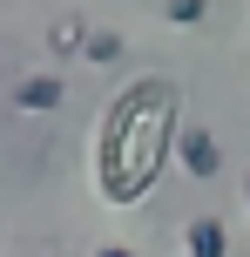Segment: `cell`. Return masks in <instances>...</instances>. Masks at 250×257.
<instances>
[{"instance_id": "obj_2", "label": "cell", "mask_w": 250, "mask_h": 257, "mask_svg": "<svg viewBox=\"0 0 250 257\" xmlns=\"http://www.w3.org/2000/svg\"><path fill=\"white\" fill-rule=\"evenodd\" d=\"M176 163H183L196 183H210L216 169H223V149H216L210 128H176Z\"/></svg>"}, {"instance_id": "obj_7", "label": "cell", "mask_w": 250, "mask_h": 257, "mask_svg": "<svg viewBox=\"0 0 250 257\" xmlns=\"http://www.w3.org/2000/svg\"><path fill=\"white\" fill-rule=\"evenodd\" d=\"M95 257H135V250H122V244H102V250H95Z\"/></svg>"}, {"instance_id": "obj_8", "label": "cell", "mask_w": 250, "mask_h": 257, "mask_svg": "<svg viewBox=\"0 0 250 257\" xmlns=\"http://www.w3.org/2000/svg\"><path fill=\"white\" fill-rule=\"evenodd\" d=\"M243 210H250V183H243Z\"/></svg>"}, {"instance_id": "obj_4", "label": "cell", "mask_w": 250, "mask_h": 257, "mask_svg": "<svg viewBox=\"0 0 250 257\" xmlns=\"http://www.w3.org/2000/svg\"><path fill=\"white\" fill-rule=\"evenodd\" d=\"M183 257H230V230L216 217H196L183 230Z\"/></svg>"}, {"instance_id": "obj_1", "label": "cell", "mask_w": 250, "mask_h": 257, "mask_svg": "<svg viewBox=\"0 0 250 257\" xmlns=\"http://www.w3.org/2000/svg\"><path fill=\"white\" fill-rule=\"evenodd\" d=\"M176 149V95L169 81H135L115 108L102 115L95 142V183L108 203H135L162 176V156Z\"/></svg>"}, {"instance_id": "obj_5", "label": "cell", "mask_w": 250, "mask_h": 257, "mask_svg": "<svg viewBox=\"0 0 250 257\" xmlns=\"http://www.w3.org/2000/svg\"><path fill=\"white\" fill-rule=\"evenodd\" d=\"M81 61H95V68H102V61H122V34H115V27H88Z\"/></svg>"}, {"instance_id": "obj_3", "label": "cell", "mask_w": 250, "mask_h": 257, "mask_svg": "<svg viewBox=\"0 0 250 257\" xmlns=\"http://www.w3.org/2000/svg\"><path fill=\"white\" fill-rule=\"evenodd\" d=\"M61 75H27L14 81V108H27V115H48V108H61Z\"/></svg>"}, {"instance_id": "obj_6", "label": "cell", "mask_w": 250, "mask_h": 257, "mask_svg": "<svg viewBox=\"0 0 250 257\" xmlns=\"http://www.w3.org/2000/svg\"><path fill=\"white\" fill-rule=\"evenodd\" d=\"M162 14H169L176 27H196L203 14H210V0H169V7H162Z\"/></svg>"}]
</instances>
